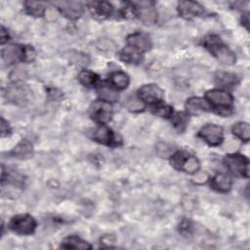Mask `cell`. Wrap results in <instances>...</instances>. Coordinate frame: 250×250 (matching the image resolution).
Segmentation results:
<instances>
[{
    "label": "cell",
    "instance_id": "obj_1",
    "mask_svg": "<svg viewBox=\"0 0 250 250\" xmlns=\"http://www.w3.org/2000/svg\"><path fill=\"white\" fill-rule=\"evenodd\" d=\"M203 45L222 63L229 64V65L234 63L235 62L234 53L221 41L219 36L215 34L207 35L203 39Z\"/></svg>",
    "mask_w": 250,
    "mask_h": 250
},
{
    "label": "cell",
    "instance_id": "obj_2",
    "mask_svg": "<svg viewBox=\"0 0 250 250\" xmlns=\"http://www.w3.org/2000/svg\"><path fill=\"white\" fill-rule=\"evenodd\" d=\"M205 99L217 113L221 115H229L232 110L233 97L227 91L214 89L207 91Z\"/></svg>",
    "mask_w": 250,
    "mask_h": 250
},
{
    "label": "cell",
    "instance_id": "obj_3",
    "mask_svg": "<svg viewBox=\"0 0 250 250\" xmlns=\"http://www.w3.org/2000/svg\"><path fill=\"white\" fill-rule=\"evenodd\" d=\"M35 51L30 46L11 44L2 50V59L8 64L21 62H31L35 58Z\"/></svg>",
    "mask_w": 250,
    "mask_h": 250
},
{
    "label": "cell",
    "instance_id": "obj_4",
    "mask_svg": "<svg viewBox=\"0 0 250 250\" xmlns=\"http://www.w3.org/2000/svg\"><path fill=\"white\" fill-rule=\"evenodd\" d=\"M224 163L232 175L237 177L249 176V163L248 159L244 155L238 153L228 154L224 158Z\"/></svg>",
    "mask_w": 250,
    "mask_h": 250
},
{
    "label": "cell",
    "instance_id": "obj_5",
    "mask_svg": "<svg viewBox=\"0 0 250 250\" xmlns=\"http://www.w3.org/2000/svg\"><path fill=\"white\" fill-rule=\"evenodd\" d=\"M36 221L35 219L28 214H20L14 216L9 222V228L19 233L28 235L33 233L36 229Z\"/></svg>",
    "mask_w": 250,
    "mask_h": 250
},
{
    "label": "cell",
    "instance_id": "obj_6",
    "mask_svg": "<svg viewBox=\"0 0 250 250\" xmlns=\"http://www.w3.org/2000/svg\"><path fill=\"white\" fill-rule=\"evenodd\" d=\"M135 10V17L146 25H151L155 23L157 19V14L154 9V3L151 1H141L132 2Z\"/></svg>",
    "mask_w": 250,
    "mask_h": 250
},
{
    "label": "cell",
    "instance_id": "obj_7",
    "mask_svg": "<svg viewBox=\"0 0 250 250\" xmlns=\"http://www.w3.org/2000/svg\"><path fill=\"white\" fill-rule=\"evenodd\" d=\"M91 118L100 125L106 124L112 116V106L110 103L100 100L94 102L90 106Z\"/></svg>",
    "mask_w": 250,
    "mask_h": 250
},
{
    "label": "cell",
    "instance_id": "obj_8",
    "mask_svg": "<svg viewBox=\"0 0 250 250\" xmlns=\"http://www.w3.org/2000/svg\"><path fill=\"white\" fill-rule=\"evenodd\" d=\"M29 89L19 82L10 85L6 91L7 100L18 105H25L29 101Z\"/></svg>",
    "mask_w": 250,
    "mask_h": 250
},
{
    "label": "cell",
    "instance_id": "obj_9",
    "mask_svg": "<svg viewBox=\"0 0 250 250\" xmlns=\"http://www.w3.org/2000/svg\"><path fill=\"white\" fill-rule=\"evenodd\" d=\"M199 137L210 146H219L224 140L223 128L216 124H207L199 131Z\"/></svg>",
    "mask_w": 250,
    "mask_h": 250
},
{
    "label": "cell",
    "instance_id": "obj_10",
    "mask_svg": "<svg viewBox=\"0 0 250 250\" xmlns=\"http://www.w3.org/2000/svg\"><path fill=\"white\" fill-rule=\"evenodd\" d=\"M138 97L145 104H156L162 101L163 91L155 84H146L139 89Z\"/></svg>",
    "mask_w": 250,
    "mask_h": 250
},
{
    "label": "cell",
    "instance_id": "obj_11",
    "mask_svg": "<svg viewBox=\"0 0 250 250\" xmlns=\"http://www.w3.org/2000/svg\"><path fill=\"white\" fill-rule=\"evenodd\" d=\"M93 138L100 144L105 146H119L121 144V139L118 138L111 129H109L105 124L100 125L95 131Z\"/></svg>",
    "mask_w": 250,
    "mask_h": 250
},
{
    "label": "cell",
    "instance_id": "obj_12",
    "mask_svg": "<svg viewBox=\"0 0 250 250\" xmlns=\"http://www.w3.org/2000/svg\"><path fill=\"white\" fill-rule=\"evenodd\" d=\"M54 5L68 20H77L83 14V6L77 1H60Z\"/></svg>",
    "mask_w": 250,
    "mask_h": 250
},
{
    "label": "cell",
    "instance_id": "obj_13",
    "mask_svg": "<svg viewBox=\"0 0 250 250\" xmlns=\"http://www.w3.org/2000/svg\"><path fill=\"white\" fill-rule=\"evenodd\" d=\"M127 46L143 54L151 48V41L148 35L142 32H135L127 37Z\"/></svg>",
    "mask_w": 250,
    "mask_h": 250
},
{
    "label": "cell",
    "instance_id": "obj_14",
    "mask_svg": "<svg viewBox=\"0 0 250 250\" xmlns=\"http://www.w3.org/2000/svg\"><path fill=\"white\" fill-rule=\"evenodd\" d=\"M87 5L91 15L98 20H105L113 13L112 5L106 1H93Z\"/></svg>",
    "mask_w": 250,
    "mask_h": 250
},
{
    "label": "cell",
    "instance_id": "obj_15",
    "mask_svg": "<svg viewBox=\"0 0 250 250\" xmlns=\"http://www.w3.org/2000/svg\"><path fill=\"white\" fill-rule=\"evenodd\" d=\"M178 12L184 19L189 20L203 14V7L194 1H180L178 3Z\"/></svg>",
    "mask_w": 250,
    "mask_h": 250
},
{
    "label": "cell",
    "instance_id": "obj_16",
    "mask_svg": "<svg viewBox=\"0 0 250 250\" xmlns=\"http://www.w3.org/2000/svg\"><path fill=\"white\" fill-rule=\"evenodd\" d=\"M210 107L211 106L206 100H203L197 97L189 98L186 103L187 112L192 115H196V114H200L202 112L208 111Z\"/></svg>",
    "mask_w": 250,
    "mask_h": 250
},
{
    "label": "cell",
    "instance_id": "obj_17",
    "mask_svg": "<svg viewBox=\"0 0 250 250\" xmlns=\"http://www.w3.org/2000/svg\"><path fill=\"white\" fill-rule=\"evenodd\" d=\"M108 83H109V86L114 90H124L128 87L130 83V78L125 72L118 70V71L112 72L109 75Z\"/></svg>",
    "mask_w": 250,
    "mask_h": 250
},
{
    "label": "cell",
    "instance_id": "obj_18",
    "mask_svg": "<svg viewBox=\"0 0 250 250\" xmlns=\"http://www.w3.org/2000/svg\"><path fill=\"white\" fill-rule=\"evenodd\" d=\"M212 188L219 192H228L230 190L232 186V181L229 176L226 174H217L211 180Z\"/></svg>",
    "mask_w": 250,
    "mask_h": 250
},
{
    "label": "cell",
    "instance_id": "obj_19",
    "mask_svg": "<svg viewBox=\"0 0 250 250\" xmlns=\"http://www.w3.org/2000/svg\"><path fill=\"white\" fill-rule=\"evenodd\" d=\"M33 147L30 142L27 140L21 141L11 151V154L18 159H27L32 155Z\"/></svg>",
    "mask_w": 250,
    "mask_h": 250
},
{
    "label": "cell",
    "instance_id": "obj_20",
    "mask_svg": "<svg viewBox=\"0 0 250 250\" xmlns=\"http://www.w3.org/2000/svg\"><path fill=\"white\" fill-rule=\"evenodd\" d=\"M62 248L64 249H91L92 246L76 235H70L65 237L61 244Z\"/></svg>",
    "mask_w": 250,
    "mask_h": 250
},
{
    "label": "cell",
    "instance_id": "obj_21",
    "mask_svg": "<svg viewBox=\"0 0 250 250\" xmlns=\"http://www.w3.org/2000/svg\"><path fill=\"white\" fill-rule=\"evenodd\" d=\"M215 82L222 87H232L238 83V77L234 73L221 70L215 74Z\"/></svg>",
    "mask_w": 250,
    "mask_h": 250
},
{
    "label": "cell",
    "instance_id": "obj_22",
    "mask_svg": "<svg viewBox=\"0 0 250 250\" xmlns=\"http://www.w3.org/2000/svg\"><path fill=\"white\" fill-rule=\"evenodd\" d=\"M120 59L128 63H139L142 62V54L137 52L136 50L132 49L131 47L127 46L125 47L120 53H119Z\"/></svg>",
    "mask_w": 250,
    "mask_h": 250
},
{
    "label": "cell",
    "instance_id": "obj_23",
    "mask_svg": "<svg viewBox=\"0 0 250 250\" xmlns=\"http://www.w3.org/2000/svg\"><path fill=\"white\" fill-rule=\"evenodd\" d=\"M78 79L85 87H88V88L97 86L100 81V77L98 74L87 69H84L79 73Z\"/></svg>",
    "mask_w": 250,
    "mask_h": 250
},
{
    "label": "cell",
    "instance_id": "obj_24",
    "mask_svg": "<svg viewBox=\"0 0 250 250\" xmlns=\"http://www.w3.org/2000/svg\"><path fill=\"white\" fill-rule=\"evenodd\" d=\"M199 168H200V163L198 159L193 155L188 154L185 160L183 161L180 170H183L188 174H195L196 172H198Z\"/></svg>",
    "mask_w": 250,
    "mask_h": 250
},
{
    "label": "cell",
    "instance_id": "obj_25",
    "mask_svg": "<svg viewBox=\"0 0 250 250\" xmlns=\"http://www.w3.org/2000/svg\"><path fill=\"white\" fill-rule=\"evenodd\" d=\"M232 133L243 142H248L250 138V126L246 122H237L232 126Z\"/></svg>",
    "mask_w": 250,
    "mask_h": 250
},
{
    "label": "cell",
    "instance_id": "obj_26",
    "mask_svg": "<svg viewBox=\"0 0 250 250\" xmlns=\"http://www.w3.org/2000/svg\"><path fill=\"white\" fill-rule=\"evenodd\" d=\"M24 9L26 13L33 17H41L45 13V4L43 2L26 1L24 2Z\"/></svg>",
    "mask_w": 250,
    "mask_h": 250
},
{
    "label": "cell",
    "instance_id": "obj_27",
    "mask_svg": "<svg viewBox=\"0 0 250 250\" xmlns=\"http://www.w3.org/2000/svg\"><path fill=\"white\" fill-rule=\"evenodd\" d=\"M125 105L130 111H133V112L143 111L146 107V104L139 97H135V96L129 97L126 100Z\"/></svg>",
    "mask_w": 250,
    "mask_h": 250
},
{
    "label": "cell",
    "instance_id": "obj_28",
    "mask_svg": "<svg viewBox=\"0 0 250 250\" xmlns=\"http://www.w3.org/2000/svg\"><path fill=\"white\" fill-rule=\"evenodd\" d=\"M99 95L101 97V100L108 103L116 102L118 100V95L115 90L107 86H101L99 89Z\"/></svg>",
    "mask_w": 250,
    "mask_h": 250
},
{
    "label": "cell",
    "instance_id": "obj_29",
    "mask_svg": "<svg viewBox=\"0 0 250 250\" xmlns=\"http://www.w3.org/2000/svg\"><path fill=\"white\" fill-rule=\"evenodd\" d=\"M152 112L153 114L162 118H170L173 115V108L168 104H163L159 103L154 104V106L152 107Z\"/></svg>",
    "mask_w": 250,
    "mask_h": 250
},
{
    "label": "cell",
    "instance_id": "obj_30",
    "mask_svg": "<svg viewBox=\"0 0 250 250\" xmlns=\"http://www.w3.org/2000/svg\"><path fill=\"white\" fill-rule=\"evenodd\" d=\"M188 121V115L184 112H177L175 115H172V122L179 131H183L186 128Z\"/></svg>",
    "mask_w": 250,
    "mask_h": 250
},
{
    "label": "cell",
    "instance_id": "obj_31",
    "mask_svg": "<svg viewBox=\"0 0 250 250\" xmlns=\"http://www.w3.org/2000/svg\"><path fill=\"white\" fill-rule=\"evenodd\" d=\"M208 180V175L205 173V172H196L194 174V177H193V182L198 184V185H201V184H204L206 183Z\"/></svg>",
    "mask_w": 250,
    "mask_h": 250
},
{
    "label": "cell",
    "instance_id": "obj_32",
    "mask_svg": "<svg viewBox=\"0 0 250 250\" xmlns=\"http://www.w3.org/2000/svg\"><path fill=\"white\" fill-rule=\"evenodd\" d=\"M180 231L183 233H189L191 230V224L189 221L188 220H184L181 224H180V228H179Z\"/></svg>",
    "mask_w": 250,
    "mask_h": 250
},
{
    "label": "cell",
    "instance_id": "obj_33",
    "mask_svg": "<svg viewBox=\"0 0 250 250\" xmlns=\"http://www.w3.org/2000/svg\"><path fill=\"white\" fill-rule=\"evenodd\" d=\"M11 130H10V126L8 124V122L5 121V119L2 117L1 118V136L5 137L8 136L10 134Z\"/></svg>",
    "mask_w": 250,
    "mask_h": 250
},
{
    "label": "cell",
    "instance_id": "obj_34",
    "mask_svg": "<svg viewBox=\"0 0 250 250\" xmlns=\"http://www.w3.org/2000/svg\"><path fill=\"white\" fill-rule=\"evenodd\" d=\"M102 243H106V247H111V243L114 242V236L109 235V234H105L104 236L102 237L101 239Z\"/></svg>",
    "mask_w": 250,
    "mask_h": 250
},
{
    "label": "cell",
    "instance_id": "obj_35",
    "mask_svg": "<svg viewBox=\"0 0 250 250\" xmlns=\"http://www.w3.org/2000/svg\"><path fill=\"white\" fill-rule=\"evenodd\" d=\"M9 34L8 31H6L4 26H1V44H4L5 42H7L9 39Z\"/></svg>",
    "mask_w": 250,
    "mask_h": 250
}]
</instances>
